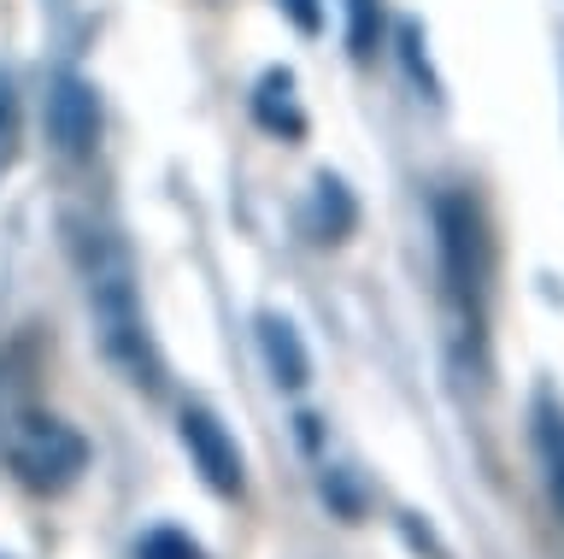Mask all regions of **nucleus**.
Wrapping results in <instances>:
<instances>
[{"mask_svg":"<svg viewBox=\"0 0 564 559\" xmlns=\"http://www.w3.org/2000/svg\"><path fill=\"white\" fill-rule=\"evenodd\" d=\"M47 7H53V12H65V7H70V0H47Z\"/></svg>","mask_w":564,"mask_h":559,"instance_id":"14","label":"nucleus"},{"mask_svg":"<svg viewBox=\"0 0 564 559\" xmlns=\"http://www.w3.org/2000/svg\"><path fill=\"white\" fill-rule=\"evenodd\" d=\"M282 7H289V19H294L300 30H306V36H312L317 24H324V12H317V0H282Z\"/></svg>","mask_w":564,"mask_h":559,"instance_id":"13","label":"nucleus"},{"mask_svg":"<svg viewBox=\"0 0 564 559\" xmlns=\"http://www.w3.org/2000/svg\"><path fill=\"white\" fill-rule=\"evenodd\" d=\"M253 112H259V125L276 130V136H300V130H306V118H300V107H294V77L289 72H271L259 83Z\"/></svg>","mask_w":564,"mask_h":559,"instance_id":"7","label":"nucleus"},{"mask_svg":"<svg viewBox=\"0 0 564 559\" xmlns=\"http://www.w3.org/2000/svg\"><path fill=\"white\" fill-rule=\"evenodd\" d=\"M312 230L317 241H341L352 230V201H347V189L335 183V178H317V195H312Z\"/></svg>","mask_w":564,"mask_h":559,"instance_id":"8","label":"nucleus"},{"mask_svg":"<svg viewBox=\"0 0 564 559\" xmlns=\"http://www.w3.org/2000/svg\"><path fill=\"white\" fill-rule=\"evenodd\" d=\"M77 259H83V283H88V307H95V330L100 347L112 354V365L135 389L159 395L165 383V365H159V347L148 336V319H141V294H135V266L123 254V241L112 230H77Z\"/></svg>","mask_w":564,"mask_h":559,"instance_id":"1","label":"nucleus"},{"mask_svg":"<svg viewBox=\"0 0 564 559\" xmlns=\"http://www.w3.org/2000/svg\"><path fill=\"white\" fill-rule=\"evenodd\" d=\"M18 153V95H12V77L0 72V171L12 165Z\"/></svg>","mask_w":564,"mask_h":559,"instance_id":"12","label":"nucleus"},{"mask_svg":"<svg viewBox=\"0 0 564 559\" xmlns=\"http://www.w3.org/2000/svg\"><path fill=\"white\" fill-rule=\"evenodd\" d=\"M377 36H382V7L377 0H347V47H352V60L377 54Z\"/></svg>","mask_w":564,"mask_h":559,"instance_id":"9","label":"nucleus"},{"mask_svg":"<svg viewBox=\"0 0 564 559\" xmlns=\"http://www.w3.org/2000/svg\"><path fill=\"white\" fill-rule=\"evenodd\" d=\"M47 136H53L59 153H70V160L95 153V142H100V100H95V89H88L83 77H59L47 89Z\"/></svg>","mask_w":564,"mask_h":559,"instance_id":"5","label":"nucleus"},{"mask_svg":"<svg viewBox=\"0 0 564 559\" xmlns=\"http://www.w3.org/2000/svg\"><path fill=\"white\" fill-rule=\"evenodd\" d=\"M259 347H264V365H271V377L282 383V389H306L312 359H306V342H300V330L289 319L264 312L259 319Z\"/></svg>","mask_w":564,"mask_h":559,"instance_id":"6","label":"nucleus"},{"mask_svg":"<svg viewBox=\"0 0 564 559\" xmlns=\"http://www.w3.org/2000/svg\"><path fill=\"white\" fill-rule=\"evenodd\" d=\"M176 430H183V448H188L194 471L206 477V488H218V495H241V483H247V460H241L236 436H229V430L218 424V418L206 412V407H188Z\"/></svg>","mask_w":564,"mask_h":559,"instance_id":"4","label":"nucleus"},{"mask_svg":"<svg viewBox=\"0 0 564 559\" xmlns=\"http://www.w3.org/2000/svg\"><path fill=\"white\" fill-rule=\"evenodd\" d=\"M435 230H441V266H447V283L458 301L482 307V283H488V236L482 218H476L470 201L441 195L435 201Z\"/></svg>","mask_w":564,"mask_h":559,"instance_id":"3","label":"nucleus"},{"mask_svg":"<svg viewBox=\"0 0 564 559\" xmlns=\"http://www.w3.org/2000/svg\"><path fill=\"white\" fill-rule=\"evenodd\" d=\"M541 453L553 465V501L564 513V418H553V412H541Z\"/></svg>","mask_w":564,"mask_h":559,"instance_id":"10","label":"nucleus"},{"mask_svg":"<svg viewBox=\"0 0 564 559\" xmlns=\"http://www.w3.org/2000/svg\"><path fill=\"white\" fill-rule=\"evenodd\" d=\"M12 471L24 477L30 488H70L77 483V471L88 465V442L77 430L65 424V418H47V412H30V418H18V430H12Z\"/></svg>","mask_w":564,"mask_h":559,"instance_id":"2","label":"nucleus"},{"mask_svg":"<svg viewBox=\"0 0 564 559\" xmlns=\"http://www.w3.org/2000/svg\"><path fill=\"white\" fill-rule=\"evenodd\" d=\"M135 559H206V548H200V541H188L183 530H153L148 541H141Z\"/></svg>","mask_w":564,"mask_h":559,"instance_id":"11","label":"nucleus"}]
</instances>
